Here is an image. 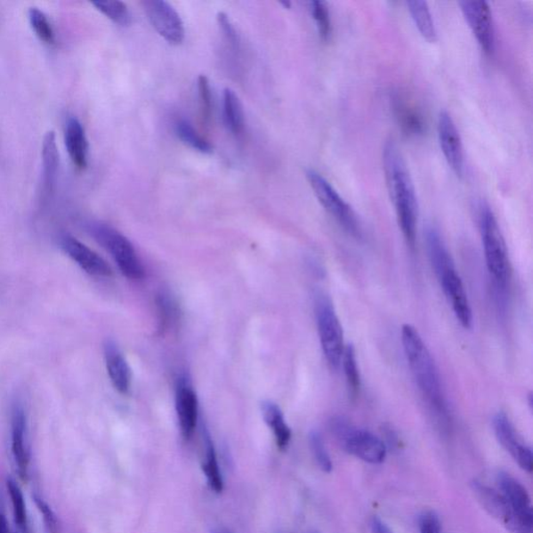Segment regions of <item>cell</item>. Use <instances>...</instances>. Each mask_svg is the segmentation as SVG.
Masks as SVG:
<instances>
[{"label": "cell", "instance_id": "cell-1", "mask_svg": "<svg viewBox=\"0 0 533 533\" xmlns=\"http://www.w3.org/2000/svg\"><path fill=\"white\" fill-rule=\"evenodd\" d=\"M383 161L385 182L395 206L398 224L407 243L414 247L418 224V200L407 163L393 141L384 145Z\"/></svg>", "mask_w": 533, "mask_h": 533}, {"label": "cell", "instance_id": "cell-2", "mask_svg": "<svg viewBox=\"0 0 533 533\" xmlns=\"http://www.w3.org/2000/svg\"><path fill=\"white\" fill-rule=\"evenodd\" d=\"M401 342L410 371L423 396L440 419L448 418V408L440 384L438 367L418 330L404 324Z\"/></svg>", "mask_w": 533, "mask_h": 533}, {"label": "cell", "instance_id": "cell-3", "mask_svg": "<svg viewBox=\"0 0 533 533\" xmlns=\"http://www.w3.org/2000/svg\"><path fill=\"white\" fill-rule=\"evenodd\" d=\"M481 232L487 267L499 289L505 290L511 280V263L506 243L491 207L481 208Z\"/></svg>", "mask_w": 533, "mask_h": 533}, {"label": "cell", "instance_id": "cell-4", "mask_svg": "<svg viewBox=\"0 0 533 533\" xmlns=\"http://www.w3.org/2000/svg\"><path fill=\"white\" fill-rule=\"evenodd\" d=\"M89 234L113 256L122 274L127 279L139 281L145 277L142 262L133 245L117 230L106 223L92 222L87 224Z\"/></svg>", "mask_w": 533, "mask_h": 533}, {"label": "cell", "instance_id": "cell-5", "mask_svg": "<svg viewBox=\"0 0 533 533\" xmlns=\"http://www.w3.org/2000/svg\"><path fill=\"white\" fill-rule=\"evenodd\" d=\"M330 428L349 455L372 464H382L387 457V447L375 433L355 427L342 418L334 419Z\"/></svg>", "mask_w": 533, "mask_h": 533}, {"label": "cell", "instance_id": "cell-6", "mask_svg": "<svg viewBox=\"0 0 533 533\" xmlns=\"http://www.w3.org/2000/svg\"><path fill=\"white\" fill-rule=\"evenodd\" d=\"M319 338L327 363L339 369L344 353V333L333 303L326 295H319L315 303Z\"/></svg>", "mask_w": 533, "mask_h": 533}, {"label": "cell", "instance_id": "cell-7", "mask_svg": "<svg viewBox=\"0 0 533 533\" xmlns=\"http://www.w3.org/2000/svg\"><path fill=\"white\" fill-rule=\"evenodd\" d=\"M306 179L321 206L355 238L361 237V228L357 214L330 182L315 170H306Z\"/></svg>", "mask_w": 533, "mask_h": 533}, {"label": "cell", "instance_id": "cell-8", "mask_svg": "<svg viewBox=\"0 0 533 533\" xmlns=\"http://www.w3.org/2000/svg\"><path fill=\"white\" fill-rule=\"evenodd\" d=\"M142 5L158 35L169 44H182L186 36L185 24L173 5L165 0H146Z\"/></svg>", "mask_w": 533, "mask_h": 533}, {"label": "cell", "instance_id": "cell-9", "mask_svg": "<svg viewBox=\"0 0 533 533\" xmlns=\"http://www.w3.org/2000/svg\"><path fill=\"white\" fill-rule=\"evenodd\" d=\"M472 489L483 508L512 533H533V529L518 518L498 491L477 481L472 482Z\"/></svg>", "mask_w": 533, "mask_h": 533}, {"label": "cell", "instance_id": "cell-10", "mask_svg": "<svg viewBox=\"0 0 533 533\" xmlns=\"http://www.w3.org/2000/svg\"><path fill=\"white\" fill-rule=\"evenodd\" d=\"M458 4L478 44L487 53H492L496 36L493 14L489 4L483 0H465Z\"/></svg>", "mask_w": 533, "mask_h": 533}, {"label": "cell", "instance_id": "cell-11", "mask_svg": "<svg viewBox=\"0 0 533 533\" xmlns=\"http://www.w3.org/2000/svg\"><path fill=\"white\" fill-rule=\"evenodd\" d=\"M493 427L495 436L500 445L510 453L521 469L531 473L533 468L531 448L520 438L507 415L502 412L496 415L493 419Z\"/></svg>", "mask_w": 533, "mask_h": 533}, {"label": "cell", "instance_id": "cell-12", "mask_svg": "<svg viewBox=\"0 0 533 533\" xmlns=\"http://www.w3.org/2000/svg\"><path fill=\"white\" fill-rule=\"evenodd\" d=\"M438 137L447 164L457 176H463L464 169L463 141L448 112H440L439 116Z\"/></svg>", "mask_w": 533, "mask_h": 533}, {"label": "cell", "instance_id": "cell-13", "mask_svg": "<svg viewBox=\"0 0 533 533\" xmlns=\"http://www.w3.org/2000/svg\"><path fill=\"white\" fill-rule=\"evenodd\" d=\"M437 278L458 322L464 328H471L472 323H473V315H472L467 293H465L462 279L456 272V266L446 269L438 274Z\"/></svg>", "mask_w": 533, "mask_h": 533}, {"label": "cell", "instance_id": "cell-14", "mask_svg": "<svg viewBox=\"0 0 533 533\" xmlns=\"http://www.w3.org/2000/svg\"><path fill=\"white\" fill-rule=\"evenodd\" d=\"M61 248L76 262L85 273L97 278H109L113 274L109 263L77 238L65 234L60 238Z\"/></svg>", "mask_w": 533, "mask_h": 533}, {"label": "cell", "instance_id": "cell-15", "mask_svg": "<svg viewBox=\"0 0 533 533\" xmlns=\"http://www.w3.org/2000/svg\"><path fill=\"white\" fill-rule=\"evenodd\" d=\"M499 493L504 496L508 505L512 507L518 518L524 524L533 529V512L529 492L522 483L506 472H499L497 475Z\"/></svg>", "mask_w": 533, "mask_h": 533}, {"label": "cell", "instance_id": "cell-16", "mask_svg": "<svg viewBox=\"0 0 533 533\" xmlns=\"http://www.w3.org/2000/svg\"><path fill=\"white\" fill-rule=\"evenodd\" d=\"M175 408L182 436L190 440L198 425V400L191 384L185 377L181 378L176 385Z\"/></svg>", "mask_w": 533, "mask_h": 533}, {"label": "cell", "instance_id": "cell-17", "mask_svg": "<svg viewBox=\"0 0 533 533\" xmlns=\"http://www.w3.org/2000/svg\"><path fill=\"white\" fill-rule=\"evenodd\" d=\"M12 453L22 481H28L29 452L27 444V415L20 404L12 413Z\"/></svg>", "mask_w": 533, "mask_h": 533}, {"label": "cell", "instance_id": "cell-18", "mask_svg": "<svg viewBox=\"0 0 533 533\" xmlns=\"http://www.w3.org/2000/svg\"><path fill=\"white\" fill-rule=\"evenodd\" d=\"M104 359L114 388L120 394H128L132 382L131 369L115 341L108 340L104 344Z\"/></svg>", "mask_w": 533, "mask_h": 533}, {"label": "cell", "instance_id": "cell-19", "mask_svg": "<svg viewBox=\"0 0 533 533\" xmlns=\"http://www.w3.org/2000/svg\"><path fill=\"white\" fill-rule=\"evenodd\" d=\"M65 144L67 151L75 166L85 169L88 165L89 144L85 137V128L76 117L66 122Z\"/></svg>", "mask_w": 533, "mask_h": 533}, {"label": "cell", "instance_id": "cell-20", "mask_svg": "<svg viewBox=\"0 0 533 533\" xmlns=\"http://www.w3.org/2000/svg\"><path fill=\"white\" fill-rule=\"evenodd\" d=\"M43 190L46 195L52 194L56 189L60 155L56 133H46L42 145Z\"/></svg>", "mask_w": 533, "mask_h": 533}, {"label": "cell", "instance_id": "cell-21", "mask_svg": "<svg viewBox=\"0 0 533 533\" xmlns=\"http://www.w3.org/2000/svg\"><path fill=\"white\" fill-rule=\"evenodd\" d=\"M262 414L266 424L273 432L279 448L285 450L291 442L292 432L280 408L272 401H263Z\"/></svg>", "mask_w": 533, "mask_h": 533}, {"label": "cell", "instance_id": "cell-22", "mask_svg": "<svg viewBox=\"0 0 533 533\" xmlns=\"http://www.w3.org/2000/svg\"><path fill=\"white\" fill-rule=\"evenodd\" d=\"M201 468L212 491L217 494L222 493L224 489L223 478L220 473L215 446H214L210 433L207 432H205V457Z\"/></svg>", "mask_w": 533, "mask_h": 533}, {"label": "cell", "instance_id": "cell-23", "mask_svg": "<svg viewBox=\"0 0 533 533\" xmlns=\"http://www.w3.org/2000/svg\"><path fill=\"white\" fill-rule=\"evenodd\" d=\"M407 5L409 14L412 16V20L423 38L430 43H436L438 40L436 24H434L428 4L425 2H408Z\"/></svg>", "mask_w": 533, "mask_h": 533}, {"label": "cell", "instance_id": "cell-24", "mask_svg": "<svg viewBox=\"0 0 533 533\" xmlns=\"http://www.w3.org/2000/svg\"><path fill=\"white\" fill-rule=\"evenodd\" d=\"M224 120L229 130L238 136L244 131L245 118L240 98L230 88L223 94Z\"/></svg>", "mask_w": 533, "mask_h": 533}, {"label": "cell", "instance_id": "cell-25", "mask_svg": "<svg viewBox=\"0 0 533 533\" xmlns=\"http://www.w3.org/2000/svg\"><path fill=\"white\" fill-rule=\"evenodd\" d=\"M7 489L10 495L12 507H13L14 522L16 530L28 533V517L26 502H24L23 494L18 483L13 478H8Z\"/></svg>", "mask_w": 533, "mask_h": 533}, {"label": "cell", "instance_id": "cell-26", "mask_svg": "<svg viewBox=\"0 0 533 533\" xmlns=\"http://www.w3.org/2000/svg\"><path fill=\"white\" fill-rule=\"evenodd\" d=\"M175 130L177 137L181 139L183 144H186L194 150H198L201 153L213 152L212 144L205 138H202L188 121L181 120L177 122Z\"/></svg>", "mask_w": 533, "mask_h": 533}, {"label": "cell", "instance_id": "cell-27", "mask_svg": "<svg viewBox=\"0 0 533 533\" xmlns=\"http://www.w3.org/2000/svg\"><path fill=\"white\" fill-rule=\"evenodd\" d=\"M344 369L349 393L355 397L360 387V377L358 367L357 354L353 345H347L343 353L342 363Z\"/></svg>", "mask_w": 533, "mask_h": 533}, {"label": "cell", "instance_id": "cell-28", "mask_svg": "<svg viewBox=\"0 0 533 533\" xmlns=\"http://www.w3.org/2000/svg\"><path fill=\"white\" fill-rule=\"evenodd\" d=\"M92 4L98 11L101 12L103 15H106L109 20L119 24V26L126 27L132 23L133 17L131 12L125 3L116 2V0H106V2H94Z\"/></svg>", "mask_w": 533, "mask_h": 533}, {"label": "cell", "instance_id": "cell-29", "mask_svg": "<svg viewBox=\"0 0 533 533\" xmlns=\"http://www.w3.org/2000/svg\"><path fill=\"white\" fill-rule=\"evenodd\" d=\"M28 21L30 28H33L34 33L42 42L46 43V44H53L56 41V36H54L52 23L44 12L38 8H30L28 10Z\"/></svg>", "mask_w": 533, "mask_h": 533}, {"label": "cell", "instance_id": "cell-30", "mask_svg": "<svg viewBox=\"0 0 533 533\" xmlns=\"http://www.w3.org/2000/svg\"><path fill=\"white\" fill-rule=\"evenodd\" d=\"M311 10L317 24L319 36L323 41H327L332 35V22H330L327 4L316 0L311 4Z\"/></svg>", "mask_w": 533, "mask_h": 533}, {"label": "cell", "instance_id": "cell-31", "mask_svg": "<svg viewBox=\"0 0 533 533\" xmlns=\"http://www.w3.org/2000/svg\"><path fill=\"white\" fill-rule=\"evenodd\" d=\"M310 447L319 468L326 473H330L334 464L320 433L317 432H311Z\"/></svg>", "mask_w": 533, "mask_h": 533}, {"label": "cell", "instance_id": "cell-32", "mask_svg": "<svg viewBox=\"0 0 533 533\" xmlns=\"http://www.w3.org/2000/svg\"><path fill=\"white\" fill-rule=\"evenodd\" d=\"M157 303L159 312V323H161L159 329L165 330L174 320L177 315L176 305L173 298H170L169 294L164 292L159 294Z\"/></svg>", "mask_w": 533, "mask_h": 533}, {"label": "cell", "instance_id": "cell-33", "mask_svg": "<svg viewBox=\"0 0 533 533\" xmlns=\"http://www.w3.org/2000/svg\"><path fill=\"white\" fill-rule=\"evenodd\" d=\"M198 96L202 120L205 124H208L212 116V91L210 82L206 76L198 77Z\"/></svg>", "mask_w": 533, "mask_h": 533}, {"label": "cell", "instance_id": "cell-34", "mask_svg": "<svg viewBox=\"0 0 533 533\" xmlns=\"http://www.w3.org/2000/svg\"><path fill=\"white\" fill-rule=\"evenodd\" d=\"M396 111L402 126L406 128L408 132L413 133L422 132L423 124L421 117L418 114H416L414 109H410L406 103H397Z\"/></svg>", "mask_w": 533, "mask_h": 533}, {"label": "cell", "instance_id": "cell-35", "mask_svg": "<svg viewBox=\"0 0 533 533\" xmlns=\"http://www.w3.org/2000/svg\"><path fill=\"white\" fill-rule=\"evenodd\" d=\"M33 499L36 506L38 507V510L42 514L43 521H44L49 533H59V521L57 514L54 513L52 507L49 506L47 502L41 498L39 495H33Z\"/></svg>", "mask_w": 533, "mask_h": 533}, {"label": "cell", "instance_id": "cell-36", "mask_svg": "<svg viewBox=\"0 0 533 533\" xmlns=\"http://www.w3.org/2000/svg\"><path fill=\"white\" fill-rule=\"evenodd\" d=\"M420 533H442V525L436 513L425 511L419 517Z\"/></svg>", "mask_w": 533, "mask_h": 533}, {"label": "cell", "instance_id": "cell-37", "mask_svg": "<svg viewBox=\"0 0 533 533\" xmlns=\"http://www.w3.org/2000/svg\"><path fill=\"white\" fill-rule=\"evenodd\" d=\"M218 22L220 28H222L226 39L230 42L232 46H238V36L236 28L232 26L230 18L228 15L223 13V12H220L218 14Z\"/></svg>", "mask_w": 533, "mask_h": 533}, {"label": "cell", "instance_id": "cell-38", "mask_svg": "<svg viewBox=\"0 0 533 533\" xmlns=\"http://www.w3.org/2000/svg\"><path fill=\"white\" fill-rule=\"evenodd\" d=\"M371 533H394L383 520L373 517L371 520Z\"/></svg>", "mask_w": 533, "mask_h": 533}, {"label": "cell", "instance_id": "cell-39", "mask_svg": "<svg viewBox=\"0 0 533 533\" xmlns=\"http://www.w3.org/2000/svg\"><path fill=\"white\" fill-rule=\"evenodd\" d=\"M211 533H232L230 529H225V527H215L213 529Z\"/></svg>", "mask_w": 533, "mask_h": 533}, {"label": "cell", "instance_id": "cell-40", "mask_svg": "<svg viewBox=\"0 0 533 533\" xmlns=\"http://www.w3.org/2000/svg\"><path fill=\"white\" fill-rule=\"evenodd\" d=\"M12 533H22V532L15 530L14 532H12Z\"/></svg>", "mask_w": 533, "mask_h": 533}, {"label": "cell", "instance_id": "cell-41", "mask_svg": "<svg viewBox=\"0 0 533 533\" xmlns=\"http://www.w3.org/2000/svg\"><path fill=\"white\" fill-rule=\"evenodd\" d=\"M311 533H318V532H311Z\"/></svg>", "mask_w": 533, "mask_h": 533}]
</instances>
